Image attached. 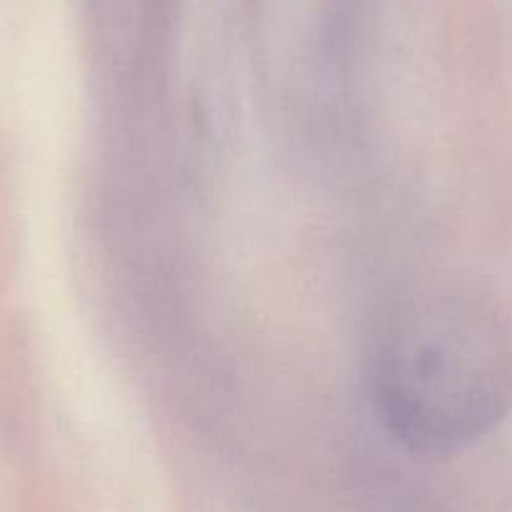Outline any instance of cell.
<instances>
[{
    "label": "cell",
    "mask_w": 512,
    "mask_h": 512,
    "mask_svg": "<svg viewBox=\"0 0 512 512\" xmlns=\"http://www.w3.org/2000/svg\"><path fill=\"white\" fill-rule=\"evenodd\" d=\"M367 382L379 422L400 445L455 455L510 412L512 334L472 299H425L382 329Z\"/></svg>",
    "instance_id": "cell-1"
}]
</instances>
